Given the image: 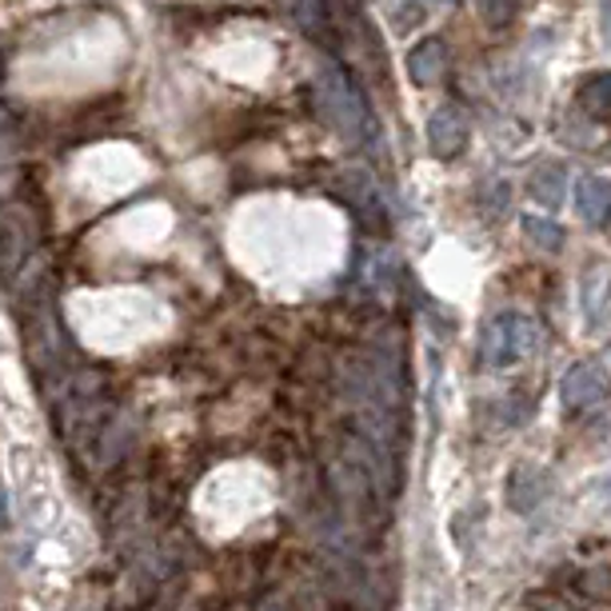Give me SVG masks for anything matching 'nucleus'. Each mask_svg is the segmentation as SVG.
Here are the masks:
<instances>
[{
    "label": "nucleus",
    "mask_w": 611,
    "mask_h": 611,
    "mask_svg": "<svg viewBox=\"0 0 611 611\" xmlns=\"http://www.w3.org/2000/svg\"><path fill=\"white\" fill-rule=\"evenodd\" d=\"M448 69V44L440 37H428L408 52V77L416 84H436Z\"/></svg>",
    "instance_id": "6e6552de"
},
{
    "label": "nucleus",
    "mask_w": 611,
    "mask_h": 611,
    "mask_svg": "<svg viewBox=\"0 0 611 611\" xmlns=\"http://www.w3.org/2000/svg\"><path fill=\"white\" fill-rule=\"evenodd\" d=\"M611 396V376L600 364H576L560 380V400L568 411H588Z\"/></svg>",
    "instance_id": "7ed1b4c3"
},
{
    "label": "nucleus",
    "mask_w": 611,
    "mask_h": 611,
    "mask_svg": "<svg viewBox=\"0 0 611 611\" xmlns=\"http://www.w3.org/2000/svg\"><path fill=\"white\" fill-rule=\"evenodd\" d=\"M388 12L400 29H408V24H416L424 17V0H388Z\"/></svg>",
    "instance_id": "f8f14e48"
},
{
    "label": "nucleus",
    "mask_w": 611,
    "mask_h": 611,
    "mask_svg": "<svg viewBox=\"0 0 611 611\" xmlns=\"http://www.w3.org/2000/svg\"><path fill=\"white\" fill-rule=\"evenodd\" d=\"M580 104L591 112H611V72H591L580 84Z\"/></svg>",
    "instance_id": "9d476101"
},
{
    "label": "nucleus",
    "mask_w": 611,
    "mask_h": 611,
    "mask_svg": "<svg viewBox=\"0 0 611 611\" xmlns=\"http://www.w3.org/2000/svg\"><path fill=\"white\" fill-rule=\"evenodd\" d=\"M9 528V491H4V476H0V531Z\"/></svg>",
    "instance_id": "4468645a"
},
{
    "label": "nucleus",
    "mask_w": 611,
    "mask_h": 611,
    "mask_svg": "<svg viewBox=\"0 0 611 611\" xmlns=\"http://www.w3.org/2000/svg\"><path fill=\"white\" fill-rule=\"evenodd\" d=\"M608 356H611V344H608Z\"/></svg>",
    "instance_id": "dca6fc26"
},
{
    "label": "nucleus",
    "mask_w": 611,
    "mask_h": 611,
    "mask_svg": "<svg viewBox=\"0 0 611 611\" xmlns=\"http://www.w3.org/2000/svg\"><path fill=\"white\" fill-rule=\"evenodd\" d=\"M523 232H528V241L531 244H540V248H548V252H560V224H551V221H543V216H523Z\"/></svg>",
    "instance_id": "9b49d317"
},
{
    "label": "nucleus",
    "mask_w": 611,
    "mask_h": 611,
    "mask_svg": "<svg viewBox=\"0 0 611 611\" xmlns=\"http://www.w3.org/2000/svg\"><path fill=\"white\" fill-rule=\"evenodd\" d=\"M464 144H468V116H464V109H456V104H440V109L431 112V121H428V149H431V156L451 161V156H456Z\"/></svg>",
    "instance_id": "20e7f679"
},
{
    "label": "nucleus",
    "mask_w": 611,
    "mask_h": 611,
    "mask_svg": "<svg viewBox=\"0 0 611 611\" xmlns=\"http://www.w3.org/2000/svg\"><path fill=\"white\" fill-rule=\"evenodd\" d=\"M540 344V324L523 316V312H500L496 320L483 328L480 356L488 368H511V364L528 360Z\"/></svg>",
    "instance_id": "f257e3e1"
},
{
    "label": "nucleus",
    "mask_w": 611,
    "mask_h": 611,
    "mask_svg": "<svg viewBox=\"0 0 611 611\" xmlns=\"http://www.w3.org/2000/svg\"><path fill=\"white\" fill-rule=\"evenodd\" d=\"M483 12V21L488 24H503L511 21V12H516V0H476Z\"/></svg>",
    "instance_id": "ddd939ff"
},
{
    "label": "nucleus",
    "mask_w": 611,
    "mask_h": 611,
    "mask_svg": "<svg viewBox=\"0 0 611 611\" xmlns=\"http://www.w3.org/2000/svg\"><path fill=\"white\" fill-rule=\"evenodd\" d=\"M316 101H320V112L344 136H364V132H368V121H371L368 104H364L356 84H352L340 69H332V64L320 69V77H316Z\"/></svg>",
    "instance_id": "f03ea898"
},
{
    "label": "nucleus",
    "mask_w": 611,
    "mask_h": 611,
    "mask_svg": "<svg viewBox=\"0 0 611 611\" xmlns=\"http://www.w3.org/2000/svg\"><path fill=\"white\" fill-rule=\"evenodd\" d=\"M543 496H548V471L536 468V464H520V468L508 476V503H511V511L528 516V511L540 508Z\"/></svg>",
    "instance_id": "39448f33"
},
{
    "label": "nucleus",
    "mask_w": 611,
    "mask_h": 611,
    "mask_svg": "<svg viewBox=\"0 0 611 611\" xmlns=\"http://www.w3.org/2000/svg\"><path fill=\"white\" fill-rule=\"evenodd\" d=\"M600 32L611 41V0H603L600 4Z\"/></svg>",
    "instance_id": "2eb2a0df"
},
{
    "label": "nucleus",
    "mask_w": 611,
    "mask_h": 611,
    "mask_svg": "<svg viewBox=\"0 0 611 611\" xmlns=\"http://www.w3.org/2000/svg\"><path fill=\"white\" fill-rule=\"evenodd\" d=\"M531 201L543 204V208H560L563 192H568V172H560V164H540L531 172Z\"/></svg>",
    "instance_id": "1a4fd4ad"
},
{
    "label": "nucleus",
    "mask_w": 611,
    "mask_h": 611,
    "mask_svg": "<svg viewBox=\"0 0 611 611\" xmlns=\"http://www.w3.org/2000/svg\"><path fill=\"white\" fill-rule=\"evenodd\" d=\"M611 316V268L608 264H591L583 272V320L588 328H600Z\"/></svg>",
    "instance_id": "0eeeda50"
},
{
    "label": "nucleus",
    "mask_w": 611,
    "mask_h": 611,
    "mask_svg": "<svg viewBox=\"0 0 611 611\" xmlns=\"http://www.w3.org/2000/svg\"><path fill=\"white\" fill-rule=\"evenodd\" d=\"M576 212L591 228L611 224V176H580L576 181Z\"/></svg>",
    "instance_id": "423d86ee"
}]
</instances>
